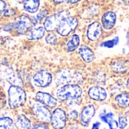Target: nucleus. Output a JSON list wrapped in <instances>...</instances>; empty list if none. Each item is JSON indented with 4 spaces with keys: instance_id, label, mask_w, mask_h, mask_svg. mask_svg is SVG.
<instances>
[{
    "instance_id": "412c9836",
    "label": "nucleus",
    "mask_w": 129,
    "mask_h": 129,
    "mask_svg": "<svg viewBox=\"0 0 129 129\" xmlns=\"http://www.w3.org/2000/svg\"><path fill=\"white\" fill-rule=\"evenodd\" d=\"M14 126L17 129H31V122L24 115H19L17 116L14 122Z\"/></svg>"
},
{
    "instance_id": "7c9ffc66",
    "label": "nucleus",
    "mask_w": 129,
    "mask_h": 129,
    "mask_svg": "<svg viewBox=\"0 0 129 129\" xmlns=\"http://www.w3.org/2000/svg\"><path fill=\"white\" fill-rule=\"evenodd\" d=\"M31 129H49V128L44 124H38L34 125Z\"/></svg>"
},
{
    "instance_id": "9d476101",
    "label": "nucleus",
    "mask_w": 129,
    "mask_h": 129,
    "mask_svg": "<svg viewBox=\"0 0 129 129\" xmlns=\"http://www.w3.org/2000/svg\"><path fill=\"white\" fill-rule=\"evenodd\" d=\"M103 27L101 22L93 21L88 26L86 29V36L88 39L92 42H95L100 39L103 34Z\"/></svg>"
},
{
    "instance_id": "393cba45",
    "label": "nucleus",
    "mask_w": 129,
    "mask_h": 129,
    "mask_svg": "<svg viewBox=\"0 0 129 129\" xmlns=\"http://www.w3.org/2000/svg\"><path fill=\"white\" fill-rule=\"evenodd\" d=\"M47 14H48V11H47L46 9L42 10V11H41L39 14H37L34 17L31 18L33 25L36 24L37 23H39V22H40V21H42V20L47 16Z\"/></svg>"
},
{
    "instance_id": "b1692460",
    "label": "nucleus",
    "mask_w": 129,
    "mask_h": 129,
    "mask_svg": "<svg viewBox=\"0 0 129 129\" xmlns=\"http://www.w3.org/2000/svg\"><path fill=\"white\" fill-rule=\"evenodd\" d=\"M14 122L8 116H0V129H14Z\"/></svg>"
},
{
    "instance_id": "f03ea898",
    "label": "nucleus",
    "mask_w": 129,
    "mask_h": 129,
    "mask_svg": "<svg viewBox=\"0 0 129 129\" xmlns=\"http://www.w3.org/2000/svg\"><path fill=\"white\" fill-rule=\"evenodd\" d=\"M83 89L77 84H67L62 85L56 92V97L61 101L77 100L82 96Z\"/></svg>"
},
{
    "instance_id": "6e6552de",
    "label": "nucleus",
    "mask_w": 129,
    "mask_h": 129,
    "mask_svg": "<svg viewBox=\"0 0 129 129\" xmlns=\"http://www.w3.org/2000/svg\"><path fill=\"white\" fill-rule=\"evenodd\" d=\"M68 16V14L66 11H62L60 12L56 13L53 15L48 17L44 22V27L48 32H53L57 29L60 21Z\"/></svg>"
},
{
    "instance_id": "f8f14e48",
    "label": "nucleus",
    "mask_w": 129,
    "mask_h": 129,
    "mask_svg": "<svg viewBox=\"0 0 129 129\" xmlns=\"http://www.w3.org/2000/svg\"><path fill=\"white\" fill-rule=\"evenodd\" d=\"M96 113V107L94 104H88L83 107L80 113V122L82 126H88L90 122Z\"/></svg>"
},
{
    "instance_id": "473e14b6",
    "label": "nucleus",
    "mask_w": 129,
    "mask_h": 129,
    "mask_svg": "<svg viewBox=\"0 0 129 129\" xmlns=\"http://www.w3.org/2000/svg\"><path fill=\"white\" fill-rule=\"evenodd\" d=\"M82 0H71L70 3V4H76V3H78L79 2H81Z\"/></svg>"
},
{
    "instance_id": "7ed1b4c3",
    "label": "nucleus",
    "mask_w": 129,
    "mask_h": 129,
    "mask_svg": "<svg viewBox=\"0 0 129 129\" xmlns=\"http://www.w3.org/2000/svg\"><path fill=\"white\" fill-rule=\"evenodd\" d=\"M8 105L11 109H17L23 106L26 101L25 91L18 86L11 85L8 91Z\"/></svg>"
},
{
    "instance_id": "c9c22d12",
    "label": "nucleus",
    "mask_w": 129,
    "mask_h": 129,
    "mask_svg": "<svg viewBox=\"0 0 129 129\" xmlns=\"http://www.w3.org/2000/svg\"><path fill=\"white\" fill-rule=\"evenodd\" d=\"M123 2L125 3V5H128V6L129 7V0H123Z\"/></svg>"
},
{
    "instance_id": "f3484780",
    "label": "nucleus",
    "mask_w": 129,
    "mask_h": 129,
    "mask_svg": "<svg viewBox=\"0 0 129 129\" xmlns=\"http://www.w3.org/2000/svg\"><path fill=\"white\" fill-rule=\"evenodd\" d=\"M79 55L82 60L86 63H91L94 61L95 58V54L94 51L87 45H82L78 50Z\"/></svg>"
},
{
    "instance_id": "2eb2a0df",
    "label": "nucleus",
    "mask_w": 129,
    "mask_h": 129,
    "mask_svg": "<svg viewBox=\"0 0 129 129\" xmlns=\"http://www.w3.org/2000/svg\"><path fill=\"white\" fill-rule=\"evenodd\" d=\"M36 100L39 103L48 107L52 108V107H56L57 104V100L54 97L44 91H38L36 94Z\"/></svg>"
},
{
    "instance_id": "bb28decb",
    "label": "nucleus",
    "mask_w": 129,
    "mask_h": 129,
    "mask_svg": "<svg viewBox=\"0 0 129 129\" xmlns=\"http://www.w3.org/2000/svg\"><path fill=\"white\" fill-rule=\"evenodd\" d=\"M118 125L120 129H125L128 125V119L124 115H119L118 116Z\"/></svg>"
},
{
    "instance_id": "cd10ccee",
    "label": "nucleus",
    "mask_w": 129,
    "mask_h": 129,
    "mask_svg": "<svg viewBox=\"0 0 129 129\" xmlns=\"http://www.w3.org/2000/svg\"><path fill=\"white\" fill-rule=\"evenodd\" d=\"M68 117L71 121H76L79 117V113L76 110H72L68 113Z\"/></svg>"
},
{
    "instance_id": "1a4fd4ad",
    "label": "nucleus",
    "mask_w": 129,
    "mask_h": 129,
    "mask_svg": "<svg viewBox=\"0 0 129 129\" xmlns=\"http://www.w3.org/2000/svg\"><path fill=\"white\" fill-rule=\"evenodd\" d=\"M52 74L48 70H39L33 77V84L39 88H46L52 82Z\"/></svg>"
},
{
    "instance_id": "9b49d317",
    "label": "nucleus",
    "mask_w": 129,
    "mask_h": 129,
    "mask_svg": "<svg viewBox=\"0 0 129 129\" xmlns=\"http://www.w3.org/2000/svg\"><path fill=\"white\" fill-rule=\"evenodd\" d=\"M117 15L113 11H107L103 14L101 18V23L103 29L106 31L112 30L116 23Z\"/></svg>"
},
{
    "instance_id": "4be33fe9",
    "label": "nucleus",
    "mask_w": 129,
    "mask_h": 129,
    "mask_svg": "<svg viewBox=\"0 0 129 129\" xmlns=\"http://www.w3.org/2000/svg\"><path fill=\"white\" fill-rule=\"evenodd\" d=\"M115 102L120 108L125 109L129 107V93L122 92L115 97Z\"/></svg>"
},
{
    "instance_id": "aec40b11",
    "label": "nucleus",
    "mask_w": 129,
    "mask_h": 129,
    "mask_svg": "<svg viewBox=\"0 0 129 129\" xmlns=\"http://www.w3.org/2000/svg\"><path fill=\"white\" fill-rule=\"evenodd\" d=\"M45 29L42 26H38L32 28L29 31V39L31 40H39L43 38L45 33Z\"/></svg>"
},
{
    "instance_id": "ddd939ff",
    "label": "nucleus",
    "mask_w": 129,
    "mask_h": 129,
    "mask_svg": "<svg viewBox=\"0 0 129 129\" xmlns=\"http://www.w3.org/2000/svg\"><path fill=\"white\" fill-rule=\"evenodd\" d=\"M90 99L95 101H104L108 98V93L105 88L99 85H93L88 91Z\"/></svg>"
},
{
    "instance_id": "6ab92c4d",
    "label": "nucleus",
    "mask_w": 129,
    "mask_h": 129,
    "mask_svg": "<svg viewBox=\"0 0 129 129\" xmlns=\"http://www.w3.org/2000/svg\"><path fill=\"white\" fill-rule=\"evenodd\" d=\"M80 45V37L77 34H73L66 44V49L68 52L75 51Z\"/></svg>"
},
{
    "instance_id": "f257e3e1",
    "label": "nucleus",
    "mask_w": 129,
    "mask_h": 129,
    "mask_svg": "<svg viewBox=\"0 0 129 129\" xmlns=\"http://www.w3.org/2000/svg\"><path fill=\"white\" fill-rule=\"evenodd\" d=\"M33 23L32 19L26 15H20L17 17L13 22L8 23L4 26V30L6 32H11L15 30L19 35L26 34L33 28Z\"/></svg>"
},
{
    "instance_id": "4468645a",
    "label": "nucleus",
    "mask_w": 129,
    "mask_h": 129,
    "mask_svg": "<svg viewBox=\"0 0 129 129\" xmlns=\"http://www.w3.org/2000/svg\"><path fill=\"white\" fill-rule=\"evenodd\" d=\"M76 74H73L72 71L67 70V69H62L59 70V72L57 73L56 76V84L57 85H64L67 84H73L71 83L73 79H75Z\"/></svg>"
},
{
    "instance_id": "c756f323",
    "label": "nucleus",
    "mask_w": 129,
    "mask_h": 129,
    "mask_svg": "<svg viewBox=\"0 0 129 129\" xmlns=\"http://www.w3.org/2000/svg\"><path fill=\"white\" fill-rule=\"evenodd\" d=\"M7 8V4L5 1L3 0H0V16L2 14L4 13V11H5Z\"/></svg>"
},
{
    "instance_id": "e433bc0d",
    "label": "nucleus",
    "mask_w": 129,
    "mask_h": 129,
    "mask_svg": "<svg viewBox=\"0 0 129 129\" xmlns=\"http://www.w3.org/2000/svg\"><path fill=\"white\" fill-rule=\"evenodd\" d=\"M16 1L18 2H20V3H22V2H24L25 0H16Z\"/></svg>"
},
{
    "instance_id": "dca6fc26",
    "label": "nucleus",
    "mask_w": 129,
    "mask_h": 129,
    "mask_svg": "<svg viewBox=\"0 0 129 129\" xmlns=\"http://www.w3.org/2000/svg\"><path fill=\"white\" fill-rule=\"evenodd\" d=\"M4 76L6 81L9 82L11 85L22 87L23 85V80L20 76L12 69H7L4 72Z\"/></svg>"
},
{
    "instance_id": "5701e85b",
    "label": "nucleus",
    "mask_w": 129,
    "mask_h": 129,
    "mask_svg": "<svg viewBox=\"0 0 129 129\" xmlns=\"http://www.w3.org/2000/svg\"><path fill=\"white\" fill-rule=\"evenodd\" d=\"M39 0H25L23 3V8L29 13H36L39 8Z\"/></svg>"
},
{
    "instance_id": "39448f33",
    "label": "nucleus",
    "mask_w": 129,
    "mask_h": 129,
    "mask_svg": "<svg viewBox=\"0 0 129 129\" xmlns=\"http://www.w3.org/2000/svg\"><path fill=\"white\" fill-rule=\"evenodd\" d=\"M110 70L117 75H125L129 73V60L116 58L109 63Z\"/></svg>"
},
{
    "instance_id": "423d86ee",
    "label": "nucleus",
    "mask_w": 129,
    "mask_h": 129,
    "mask_svg": "<svg viewBox=\"0 0 129 129\" xmlns=\"http://www.w3.org/2000/svg\"><path fill=\"white\" fill-rule=\"evenodd\" d=\"M67 121V113L62 108H56L51 113V124L54 129H63Z\"/></svg>"
},
{
    "instance_id": "a211bd4d",
    "label": "nucleus",
    "mask_w": 129,
    "mask_h": 129,
    "mask_svg": "<svg viewBox=\"0 0 129 129\" xmlns=\"http://www.w3.org/2000/svg\"><path fill=\"white\" fill-rule=\"evenodd\" d=\"M99 118L103 122L109 126L110 129H118L119 128L118 121L114 119V114L112 112H103L99 115Z\"/></svg>"
},
{
    "instance_id": "72a5a7b5",
    "label": "nucleus",
    "mask_w": 129,
    "mask_h": 129,
    "mask_svg": "<svg viewBox=\"0 0 129 129\" xmlns=\"http://www.w3.org/2000/svg\"><path fill=\"white\" fill-rule=\"evenodd\" d=\"M69 129H80L79 128L76 127V126H74V125H71L69 127Z\"/></svg>"
},
{
    "instance_id": "c85d7f7f",
    "label": "nucleus",
    "mask_w": 129,
    "mask_h": 129,
    "mask_svg": "<svg viewBox=\"0 0 129 129\" xmlns=\"http://www.w3.org/2000/svg\"><path fill=\"white\" fill-rule=\"evenodd\" d=\"M3 14H4V16H5V17H9L14 16V15L16 14V12H15V11H14V9H7V8H6Z\"/></svg>"
},
{
    "instance_id": "20e7f679",
    "label": "nucleus",
    "mask_w": 129,
    "mask_h": 129,
    "mask_svg": "<svg viewBox=\"0 0 129 129\" xmlns=\"http://www.w3.org/2000/svg\"><path fill=\"white\" fill-rule=\"evenodd\" d=\"M78 25L79 20L76 17L67 16L60 21L56 30L59 35L67 36L77 28Z\"/></svg>"
},
{
    "instance_id": "a878e982",
    "label": "nucleus",
    "mask_w": 129,
    "mask_h": 129,
    "mask_svg": "<svg viewBox=\"0 0 129 129\" xmlns=\"http://www.w3.org/2000/svg\"><path fill=\"white\" fill-rule=\"evenodd\" d=\"M57 36L53 33H50L49 34H48L45 36V42L47 44L51 45H56L57 44Z\"/></svg>"
},
{
    "instance_id": "2f4dec72",
    "label": "nucleus",
    "mask_w": 129,
    "mask_h": 129,
    "mask_svg": "<svg viewBox=\"0 0 129 129\" xmlns=\"http://www.w3.org/2000/svg\"><path fill=\"white\" fill-rule=\"evenodd\" d=\"M53 2L55 4H62V3H65V2H67L70 4L71 0H53Z\"/></svg>"
},
{
    "instance_id": "0eeeda50",
    "label": "nucleus",
    "mask_w": 129,
    "mask_h": 129,
    "mask_svg": "<svg viewBox=\"0 0 129 129\" xmlns=\"http://www.w3.org/2000/svg\"><path fill=\"white\" fill-rule=\"evenodd\" d=\"M33 111L35 116L39 122L45 124L51 122V113L48 107L40 103H36L33 105Z\"/></svg>"
},
{
    "instance_id": "f704fd0d",
    "label": "nucleus",
    "mask_w": 129,
    "mask_h": 129,
    "mask_svg": "<svg viewBox=\"0 0 129 129\" xmlns=\"http://www.w3.org/2000/svg\"><path fill=\"white\" fill-rule=\"evenodd\" d=\"M126 85H127V88L129 89V76L127 79V81H126Z\"/></svg>"
}]
</instances>
